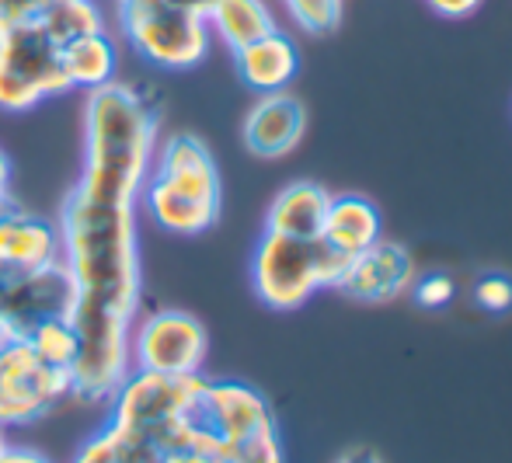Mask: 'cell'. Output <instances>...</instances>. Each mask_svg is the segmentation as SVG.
<instances>
[{"label": "cell", "instance_id": "cell-4", "mask_svg": "<svg viewBox=\"0 0 512 463\" xmlns=\"http://www.w3.org/2000/svg\"><path fill=\"white\" fill-rule=\"evenodd\" d=\"M112 18L119 39L157 70H192L206 60L213 32L206 14L185 7L182 0H112Z\"/></svg>", "mask_w": 512, "mask_h": 463}, {"label": "cell", "instance_id": "cell-9", "mask_svg": "<svg viewBox=\"0 0 512 463\" xmlns=\"http://www.w3.org/2000/svg\"><path fill=\"white\" fill-rule=\"evenodd\" d=\"M307 133V108L297 94L269 91L258 94V101L248 108L241 126L244 150L258 161H279L293 154Z\"/></svg>", "mask_w": 512, "mask_h": 463}, {"label": "cell", "instance_id": "cell-20", "mask_svg": "<svg viewBox=\"0 0 512 463\" xmlns=\"http://www.w3.org/2000/svg\"><path fill=\"white\" fill-rule=\"evenodd\" d=\"M411 296H415L418 307L443 310V307H450L453 296H457V282L446 276V272H429V276L411 282Z\"/></svg>", "mask_w": 512, "mask_h": 463}, {"label": "cell", "instance_id": "cell-3", "mask_svg": "<svg viewBox=\"0 0 512 463\" xmlns=\"http://www.w3.org/2000/svg\"><path fill=\"white\" fill-rule=\"evenodd\" d=\"M349 262V255L324 244L321 237L307 241L262 230V241L251 258V286L265 307L297 310L317 289H335Z\"/></svg>", "mask_w": 512, "mask_h": 463}, {"label": "cell", "instance_id": "cell-21", "mask_svg": "<svg viewBox=\"0 0 512 463\" xmlns=\"http://www.w3.org/2000/svg\"><path fill=\"white\" fill-rule=\"evenodd\" d=\"M474 300L488 314H506V310H512V279L499 276V272L481 276L478 286H474Z\"/></svg>", "mask_w": 512, "mask_h": 463}, {"label": "cell", "instance_id": "cell-19", "mask_svg": "<svg viewBox=\"0 0 512 463\" xmlns=\"http://www.w3.org/2000/svg\"><path fill=\"white\" fill-rule=\"evenodd\" d=\"M290 18L297 21L304 32L324 35L342 21V4L345 0H283Z\"/></svg>", "mask_w": 512, "mask_h": 463}, {"label": "cell", "instance_id": "cell-15", "mask_svg": "<svg viewBox=\"0 0 512 463\" xmlns=\"http://www.w3.org/2000/svg\"><path fill=\"white\" fill-rule=\"evenodd\" d=\"M63 70H67V81L74 91H98L105 84L115 81V70H119V46L105 32H91L81 39L67 42L63 46Z\"/></svg>", "mask_w": 512, "mask_h": 463}, {"label": "cell", "instance_id": "cell-23", "mask_svg": "<svg viewBox=\"0 0 512 463\" xmlns=\"http://www.w3.org/2000/svg\"><path fill=\"white\" fill-rule=\"evenodd\" d=\"M439 18H467L481 7V0H425Z\"/></svg>", "mask_w": 512, "mask_h": 463}, {"label": "cell", "instance_id": "cell-24", "mask_svg": "<svg viewBox=\"0 0 512 463\" xmlns=\"http://www.w3.org/2000/svg\"><path fill=\"white\" fill-rule=\"evenodd\" d=\"M0 463H53V460L42 457V453L32 450V446H11L7 443L4 450H0Z\"/></svg>", "mask_w": 512, "mask_h": 463}, {"label": "cell", "instance_id": "cell-26", "mask_svg": "<svg viewBox=\"0 0 512 463\" xmlns=\"http://www.w3.org/2000/svg\"><path fill=\"white\" fill-rule=\"evenodd\" d=\"M338 463H380V457L373 450H366V446H359V450H349L338 457Z\"/></svg>", "mask_w": 512, "mask_h": 463}, {"label": "cell", "instance_id": "cell-7", "mask_svg": "<svg viewBox=\"0 0 512 463\" xmlns=\"http://www.w3.org/2000/svg\"><path fill=\"white\" fill-rule=\"evenodd\" d=\"M209 335L203 321L185 310H154L129 331V366L147 373L192 376L203 373Z\"/></svg>", "mask_w": 512, "mask_h": 463}, {"label": "cell", "instance_id": "cell-22", "mask_svg": "<svg viewBox=\"0 0 512 463\" xmlns=\"http://www.w3.org/2000/svg\"><path fill=\"white\" fill-rule=\"evenodd\" d=\"M49 4H53V0H0V35L11 32V28L39 21Z\"/></svg>", "mask_w": 512, "mask_h": 463}, {"label": "cell", "instance_id": "cell-2", "mask_svg": "<svg viewBox=\"0 0 512 463\" xmlns=\"http://www.w3.org/2000/svg\"><path fill=\"white\" fill-rule=\"evenodd\" d=\"M140 206L164 234H206L223 209L220 168L206 140L196 133H171L164 140L157 136L143 175Z\"/></svg>", "mask_w": 512, "mask_h": 463}, {"label": "cell", "instance_id": "cell-16", "mask_svg": "<svg viewBox=\"0 0 512 463\" xmlns=\"http://www.w3.org/2000/svg\"><path fill=\"white\" fill-rule=\"evenodd\" d=\"M39 25L53 35L60 46L81 39L91 32H105L108 28V14L102 7V0H53L46 7V14L39 18Z\"/></svg>", "mask_w": 512, "mask_h": 463}, {"label": "cell", "instance_id": "cell-12", "mask_svg": "<svg viewBox=\"0 0 512 463\" xmlns=\"http://www.w3.org/2000/svg\"><path fill=\"white\" fill-rule=\"evenodd\" d=\"M331 192L317 182H290L276 199L269 202V213H265V230L286 237H321L324 213H328Z\"/></svg>", "mask_w": 512, "mask_h": 463}, {"label": "cell", "instance_id": "cell-28", "mask_svg": "<svg viewBox=\"0 0 512 463\" xmlns=\"http://www.w3.org/2000/svg\"><path fill=\"white\" fill-rule=\"evenodd\" d=\"M4 446H7V439H4V429H0V450H4Z\"/></svg>", "mask_w": 512, "mask_h": 463}, {"label": "cell", "instance_id": "cell-17", "mask_svg": "<svg viewBox=\"0 0 512 463\" xmlns=\"http://www.w3.org/2000/svg\"><path fill=\"white\" fill-rule=\"evenodd\" d=\"M74 463H164V457L147 439L119 432L112 425H102L95 436L84 439Z\"/></svg>", "mask_w": 512, "mask_h": 463}, {"label": "cell", "instance_id": "cell-6", "mask_svg": "<svg viewBox=\"0 0 512 463\" xmlns=\"http://www.w3.org/2000/svg\"><path fill=\"white\" fill-rule=\"evenodd\" d=\"M67 397H74L70 373L49 366L28 338L0 352V429L39 422Z\"/></svg>", "mask_w": 512, "mask_h": 463}, {"label": "cell", "instance_id": "cell-27", "mask_svg": "<svg viewBox=\"0 0 512 463\" xmlns=\"http://www.w3.org/2000/svg\"><path fill=\"white\" fill-rule=\"evenodd\" d=\"M182 4H185V7H192V11H199V14H206L209 7L216 4V0H182Z\"/></svg>", "mask_w": 512, "mask_h": 463}, {"label": "cell", "instance_id": "cell-10", "mask_svg": "<svg viewBox=\"0 0 512 463\" xmlns=\"http://www.w3.org/2000/svg\"><path fill=\"white\" fill-rule=\"evenodd\" d=\"M63 262L60 227L46 216H35L14 202L0 216V269L35 272Z\"/></svg>", "mask_w": 512, "mask_h": 463}, {"label": "cell", "instance_id": "cell-14", "mask_svg": "<svg viewBox=\"0 0 512 463\" xmlns=\"http://www.w3.org/2000/svg\"><path fill=\"white\" fill-rule=\"evenodd\" d=\"M206 25L213 39H220L230 53H237L248 42L276 32L279 21L265 0H216L206 11Z\"/></svg>", "mask_w": 512, "mask_h": 463}, {"label": "cell", "instance_id": "cell-1", "mask_svg": "<svg viewBox=\"0 0 512 463\" xmlns=\"http://www.w3.org/2000/svg\"><path fill=\"white\" fill-rule=\"evenodd\" d=\"M161 136V105L143 88L112 81L84 101V168L60 206L63 269L74 286L70 324L81 338L74 397L105 404L129 366L140 317V188Z\"/></svg>", "mask_w": 512, "mask_h": 463}, {"label": "cell", "instance_id": "cell-18", "mask_svg": "<svg viewBox=\"0 0 512 463\" xmlns=\"http://www.w3.org/2000/svg\"><path fill=\"white\" fill-rule=\"evenodd\" d=\"M28 342L35 345V352H39L49 366L74 373V363H77V356H81V338H77L70 317H49V321L35 324V328L28 331ZM70 380H74V376H70Z\"/></svg>", "mask_w": 512, "mask_h": 463}, {"label": "cell", "instance_id": "cell-8", "mask_svg": "<svg viewBox=\"0 0 512 463\" xmlns=\"http://www.w3.org/2000/svg\"><path fill=\"white\" fill-rule=\"evenodd\" d=\"M415 279V258L408 255L405 244L377 241L352 255L349 269L342 272L335 289L359 303H394L408 293Z\"/></svg>", "mask_w": 512, "mask_h": 463}, {"label": "cell", "instance_id": "cell-5", "mask_svg": "<svg viewBox=\"0 0 512 463\" xmlns=\"http://www.w3.org/2000/svg\"><path fill=\"white\" fill-rule=\"evenodd\" d=\"M70 91L63 46L39 21L0 35V112H32Z\"/></svg>", "mask_w": 512, "mask_h": 463}, {"label": "cell", "instance_id": "cell-25", "mask_svg": "<svg viewBox=\"0 0 512 463\" xmlns=\"http://www.w3.org/2000/svg\"><path fill=\"white\" fill-rule=\"evenodd\" d=\"M14 206V195H11V157L4 154L0 147V216Z\"/></svg>", "mask_w": 512, "mask_h": 463}, {"label": "cell", "instance_id": "cell-11", "mask_svg": "<svg viewBox=\"0 0 512 463\" xmlns=\"http://www.w3.org/2000/svg\"><path fill=\"white\" fill-rule=\"evenodd\" d=\"M234 67H237V77L244 81V88L258 91V94L286 91L300 70L297 42L276 28V32L262 35V39L237 49Z\"/></svg>", "mask_w": 512, "mask_h": 463}, {"label": "cell", "instance_id": "cell-13", "mask_svg": "<svg viewBox=\"0 0 512 463\" xmlns=\"http://www.w3.org/2000/svg\"><path fill=\"white\" fill-rule=\"evenodd\" d=\"M321 241L342 255H359L380 241V209L363 195H331Z\"/></svg>", "mask_w": 512, "mask_h": 463}]
</instances>
